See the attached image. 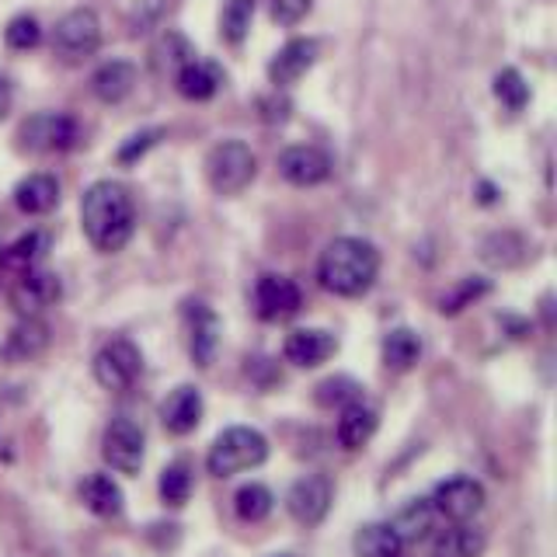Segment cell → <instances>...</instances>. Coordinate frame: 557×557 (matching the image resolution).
I'll return each instance as SVG.
<instances>
[{"mask_svg": "<svg viewBox=\"0 0 557 557\" xmlns=\"http://www.w3.org/2000/svg\"><path fill=\"white\" fill-rule=\"evenodd\" d=\"M81 226L98 251L112 255L129 244L136 231V206L122 182H95L81 199Z\"/></svg>", "mask_w": 557, "mask_h": 557, "instance_id": "1", "label": "cell"}, {"mask_svg": "<svg viewBox=\"0 0 557 557\" xmlns=\"http://www.w3.org/2000/svg\"><path fill=\"white\" fill-rule=\"evenodd\" d=\"M380 275V251L362 237H338L331 240L321 261H318V278L327 293L335 296H362L370 293Z\"/></svg>", "mask_w": 557, "mask_h": 557, "instance_id": "2", "label": "cell"}, {"mask_svg": "<svg viewBox=\"0 0 557 557\" xmlns=\"http://www.w3.org/2000/svg\"><path fill=\"white\" fill-rule=\"evenodd\" d=\"M269 460V440L251 425H231L223 429L213 446H209L206 470L213 478H234L240 470L261 467Z\"/></svg>", "mask_w": 557, "mask_h": 557, "instance_id": "3", "label": "cell"}, {"mask_svg": "<svg viewBox=\"0 0 557 557\" xmlns=\"http://www.w3.org/2000/svg\"><path fill=\"white\" fill-rule=\"evenodd\" d=\"M255 174H258V157L240 139H223L206 157V178L216 196H240L255 182Z\"/></svg>", "mask_w": 557, "mask_h": 557, "instance_id": "4", "label": "cell"}, {"mask_svg": "<svg viewBox=\"0 0 557 557\" xmlns=\"http://www.w3.org/2000/svg\"><path fill=\"white\" fill-rule=\"evenodd\" d=\"M101 46V22L91 8H77L63 14L57 28H52V52L63 63H81L87 57H95Z\"/></svg>", "mask_w": 557, "mask_h": 557, "instance_id": "5", "label": "cell"}, {"mask_svg": "<svg viewBox=\"0 0 557 557\" xmlns=\"http://www.w3.org/2000/svg\"><path fill=\"white\" fill-rule=\"evenodd\" d=\"M91 370L104 391L126 394L139 380V373H144V356H139V348L129 338H112L98 348Z\"/></svg>", "mask_w": 557, "mask_h": 557, "instance_id": "6", "label": "cell"}, {"mask_svg": "<svg viewBox=\"0 0 557 557\" xmlns=\"http://www.w3.org/2000/svg\"><path fill=\"white\" fill-rule=\"evenodd\" d=\"M101 457L112 470H119V474H139V467H144V457H147L144 429H139L133 418L115 414L101 435Z\"/></svg>", "mask_w": 557, "mask_h": 557, "instance_id": "7", "label": "cell"}, {"mask_svg": "<svg viewBox=\"0 0 557 557\" xmlns=\"http://www.w3.org/2000/svg\"><path fill=\"white\" fill-rule=\"evenodd\" d=\"M17 139H22V150L32 153H63L77 144V122L63 112H39L22 122Z\"/></svg>", "mask_w": 557, "mask_h": 557, "instance_id": "8", "label": "cell"}, {"mask_svg": "<svg viewBox=\"0 0 557 557\" xmlns=\"http://www.w3.org/2000/svg\"><path fill=\"white\" fill-rule=\"evenodd\" d=\"M60 293H63L60 275L46 272L42 265L11 275V304L22 318H39L46 307L60 300Z\"/></svg>", "mask_w": 557, "mask_h": 557, "instance_id": "9", "label": "cell"}, {"mask_svg": "<svg viewBox=\"0 0 557 557\" xmlns=\"http://www.w3.org/2000/svg\"><path fill=\"white\" fill-rule=\"evenodd\" d=\"M429 502H432V509L440 512V519L470 522L484 509V487H481V481L460 474V478H449V481L435 484Z\"/></svg>", "mask_w": 557, "mask_h": 557, "instance_id": "10", "label": "cell"}, {"mask_svg": "<svg viewBox=\"0 0 557 557\" xmlns=\"http://www.w3.org/2000/svg\"><path fill=\"white\" fill-rule=\"evenodd\" d=\"M331 502H335V484H331L324 474H307L289 487L286 509L300 527H318V522L331 512Z\"/></svg>", "mask_w": 557, "mask_h": 557, "instance_id": "11", "label": "cell"}, {"mask_svg": "<svg viewBox=\"0 0 557 557\" xmlns=\"http://www.w3.org/2000/svg\"><path fill=\"white\" fill-rule=\"evenodd\" d=\"M304 307V293L300 286L286 275H261L255 286V310L261 321H289L296 318Z\"/></svg>", "mask_w": 557, "mask_h": 557, "instance_id": "12", "label": "cell"}, {"mask_svg": "<svg viewBox=\"0 0 557 557\" xmlns=\"http://www.w3.org/2000/svg\"><path fill=\"white\" fill-rule=\"evenodd\" d=\"M278 174H283L289 185H300V188L321 185L331 178V157L321 147H310V144L286 147L278 153Z\"/></svg>", "mask_w": 557, "mask_h": 557, "instance_id": "13", "label": "cell"}, {"mask_svg": "<svg viewBox=\"0 0 557 557\" xmlns=\"http://www.w3.org/2000/svg\"><path fill=\"white\" fill-rule=\"evenodd\" d=\"M185 321H188V348L196 366H206L216 359L220 348V318L213 313V307L202 300H188L185 304Z\"/></svg>", "mask_w": 557, "mask_h": 557, "instance_id": "14", "label": "cell"}, {"mask_svg": "<svg viewBox=\"0 0 557 557\" xmlns=\"http://www.w3.org/2000/svg\"><path fill=\"white\" fill-rule=\"evenodd\" d=\"M335 352H338V338L324 327H300L283 345L286 362L300 366V370H313V366L327 362Z\"/></svg>", "mask_w": 557, "mask_h": 557, "instance_id": "15", "label": "cell"}, {"mask_svg": "<svg viewBox=\"0 0 557 557\" xmlns=\"http://www.w3.org/2000/svg\"><path fill=\"white\" fill-rule=\"evenodd\" d=\"M318 52H321L318 39H293V42H286L272 57V63H269V81L275 87H293L313 63H318Z\"/></svg>", "mask_w": 557, "mask_h": 557, "instance_id": "16", "label": "cell"}, {"mask_svg": "<svg viewBox=\"0 0 557 557\" xmlns=\"http://www.w3.org/2000/svg\"><path fill=\"white\" fill-rule=\"evenodd\" d=\"M202 394L199 387H191V383H182V387H174L164 405H161V422L171 435H188L196 432L199 422H202Z\"/></svg>", "mask_w": 557, "mask_h": 557, "instance_id": "17", "label": "cell"}, {"mask_svg": "<svg viewBox=\"0 0 557 557\" xmlns=\"http://www.w3.org/2000/svg\"><path fill=\"white\" fill-rule=\"evenodd\" d=\"M376 425H380L376 408L362 405V400H352V405H345V408H342V418H338V425H335L338 446H342V449H362L366 443L373 440Z\"/></svg>", "mask_w": 557, "mask_h": 557, "instance_id": "18", "label": "cell"}, {"mask_svg": "<svg viewBox=\"0 0 557 557\" xmlns=\"http://www.w3.org/2000/svg\"><path fill=\"white\" fill-rule=\"evenodd\" d=\"M136 87V66L129 60H112V63H101L91 77V91L98 101L104 104H119L133 95Z\"/></svg>", "mask_w": 557, "mask_h": 557, "instance_id": "19", "label": "cell"}, {"mask_svg": "<svg viewBox=\"0 0 557 557\" xmlns=\"http://www.w3.org/2000/svg\"><path fill=\"white\" fill-rule=\"evenodd\" d=\"M49 348V327L39 318H22L4 342V359L8 362H32Z\"/></svg>", "mask_w": 557, "mask_h": 557, "instance_id": "20", "label": "cell"}, {"mask_svg": "<svg viewBox=\"0 0 557 557\" xmlns=\"http://www.w3.org/2000/svg\"><path fill=\"white\" fill-rule=\"evenodd\" d=\"M60 202V182L52 174H28L14 185V206L28 216H42Z\"/></svg>", "mask_w": 557, "mask_h": 557, "instance_id": "21", "label": "cell"}, {"mask_svg": "<svg viewBox=\"0 0 557 557\" xmlns=\"http://www.w3.org/2000/svg\"><path fill=\"white\" fill-rule=\"evenodd\" d=\"M174 84L188 101H209L223 84V70L213 60H188L178 74H174Z\"/></svg>", "mask_w": 557, "mask_h": 557, "instance_id": "22", "label": "cell"}, {"mask_svg": "<svg viewBox=\"0 0 557 557\" xmlns=\"http://www.w3.org/2000/svg\"><path fill=\"white\" fill-rule=\"evenodd\" d=\"M81 502H84L87 512H95L101 519L122 516V505H126V498H122V487L109 474H87L81 481Z\"/></svg>", "mask_w": 557, "mask_h": 557, "instance_id": "23", "label": "cell"}, {"mask_svg": "<svg viewBox=\"0 0 557 557\" xmlns=\"http://www.w3.org/2000/svg\"><path fill=\"white\" fill-rule=\"evenodd\" d=\"M435 519H440V512L432 509L429 498H411L405 509H400L394 516V533L400 536V544H422V540L432 536L435 530Z\"/></svg>", "mask_w": 557, "mask_h": 557, "instance_id": "24", "label": "cell"}, {"mask_svg": "<svg viewBox=\"0 0 557 557\" xmlns=\"http://www.w3.org/2000/svg\"><path fill=\"white\" fill-rule=\"evenodd\" d=\"M352 544L359 557H405V544H400L391 522H366Z\"/></svg>", "mask_w": 557, "mask_h": 557, "instance_id": "25", "label": "cell"}, {"mask_svg": "<svg viewBox=\"0 0 557 557\" xmlns=\"http://www.w3.org/2000/svg\"><path fill=\"white\" fill-rule=\"evenodd\" d=\"M481 550H484V533L467 527V522H453L432 544V557H481Z\"/></svg>", "mask_w": 557, "mask_h": 557, "instance_id": "26", "label": "cell"}, {"mask_svg": "<svg viewBox=\"0 0 557 557\" xmlns=\"http://www.w3.org/2000/svg\"><path fill=\"white\" fill-rule=\"evenodd\" d=\"M46 251H49V237L42 231H32L25 237H17L8 251H0V269L11 272V275L35 269V265H42Z\"/></svg>", "mask_w": 557, "mask_h": 557, "instance_id": "27", "label": "cell"}, {"mask_svg": "<svg viewBox=\"0 0 557 557\" xmlns=\"http://www.w3.org/2000/svg\"><path fill=\"white\" fill-rule=\"evenodd\" d=\"M418 359H422V338L411 327H394L383 335V362H387V370L405 373Z\"/></svg>", "mask_w": 557, "mask_h": 557, "instance_id": "28", "label": "cell"}, {"mask_svg": "<svg viewBox=\"0 0 557 557\" xmlns=\"http://www.w3.org/2000/svg\"><path fill=\"white\" fill-rule=\"evenodd\" d=\"M251 17H255V0H226L223 14H220V35L223 42L240 46L244 35L251 28Z\"/></svg>", "mask_w": 557, "mask_h": 557, "instance_id": "29", "label": "cell"}, {"mask_svg": "<svg viewBox=\"0 0 557 557\" xmlns=\"http://www.w3.org/2000/svg\"><path fill=\"white\" fill-rule=\"evenodd\" d=\"M234 509L244 522H261L272 509H275V495L269 492L265 484H244L240 492L234 495Z\"/></svg>", "mask_w": 557, "mask_h": 557, "instance_id": "30", "label": "cell"}, {"mask_svg": "<svg viewBox=\"0 0 557 557\" xmlns=\"http://www.w3.org/2000/svg\"><path fill=\"white\" fill-rule=\"evenodd\" d=\"M495 98L509 112H522V109H527V101H530V84L522 81L519 70H502V74L495 77Z\"/></svg>", "mask_w": 557, "mask_h": 557, "instance_id": "31", "label": "cell"}, {"mask_svg": "<svg viewBox=\"0 0 557 557\" xmlns=\"http://www.w3.org/2000/svg\"><path fill=\"white\" fill-rule=\"evenodd\" d=\"M188 495H191V470H188V463H182V460L168 463L161 470V498L168 505H185Z\"/></svg>", "mask_w": 557, "mask_h": 557, "instance_id": "32", "label": "cell"}, {"mask_svg": "<svg viewBox=\"0 0 557 557\" xmlns=\"http://www.w3.org/2000/svg\"><path fill=\"white\" fill-rule=\"evenodd\" d=\"M359 391L362 387L352 376H331V380H324L321 387H318V405H324V408H345V405H352V400H362Z\"/></svg>", "mask_w": 557, "mask_h": 557, "instance_id": "33", "label": "cell"}, {"mask_svg": "<svg viewBox=\"0 0 557 557\" xmlns=\"http://www.w3.org/2000/svg\"><path fill=\"white\" fill-rule=\"evenodd\" d=\"M39 39H42V28H39V22H35L32 14L11 17L8 28H4V42L11 49H35V46H39Z\"/></svg>", "mask_w": 557, "mask_h": 557, "instance_id": "34", "label": "cell"}, {"mask_svg": "<svg viewBox=\"0 0 557 557\" xmlns=\"http://www.w3.org/2000/svg\"><path fill=\"white\" fill-rule=\"evenodd\" d=\"M484 293H487V283H484V278H463V283H460L457 289L443 296V300H440V310H443V313H460L463 307H470L474 300H481Z\"/></svg>", "mask_w": 557, "mask_h": 557, "instance_id": "35", "label": "cell"}, {"mask_svg": "<svg viewBox=\"0 0 557 557\" xmlns=\"http://www.w3.org/2000/svg\"><path fill=\"white\" fill-rule=\"evenodd\" d=\"M516 240V234H492L484 240V248H481V255H484V261L487 265H502V269H509V265H519L522 258L527 255H519V251H509V244Z\"/></svg>", "mask_w": 557, "mask_h": 557, "instance_id": "36", "label": "cell"}, {"mask_svg": "<svg viewBox=\"0 0 557 557\" xmlns=\"http://www.w3.org/2000/svg\"><path fill=\"white\" fill-rule=\"evenodd\" d=\"M310 8H313V0H272V17L278 25L293 28L310 14Z\"/></svg>", "mask_w": 557, "mask_h": 557, "instance_id": "37", "label": "cell"}, {"mask_svg": "<svg viewBox=\"0 0 557 557\" xmlns=\"http://www.w3.org/2000/svg\"><path fill=\"white\" fill-rule=\"evenodd\" d=\"M157 136H161V129H147V133L133 136L129 144L119 150V161H126V164H129V161H136L139 153H147V150H150V147L157 144Z\"/></svg>", "mask_w": 557, "mask_h": 557, "instance_id": "38", "label": "cell"}, {"mask_svg": "<svg viewBox=\"0 0 557 557\" xmlns=\"http://www.w3.org/2000/svg\"><path fill=\"white\" fill-rule=\"evenodd\" d=\"M11 101H14V87L4 74H0V119L11 112Z\"/></svg>", "mask_w": 557, "mask_h": 557, "instance_id": "39", "label": "cell"}, {"mask_svg": "<svg viewBox=\"0 0 557 557\" xmlns=\"http://www.w3.org/2000/svg\"><path fill=\"white\" fill-rule=\"evenodd\" d=\"M275 557H286V554H275Z\"/></svg>", "mask_w": 557, "mask_h": 557, "instance_id": "40", "label": "cell"}]
</instances>
